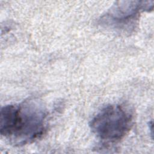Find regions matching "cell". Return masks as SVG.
I'll return each instance as SVG.
<instances>
[{
	"mask_svg": "<svg viewBox=\"0 0 154 154\" xmlns=\"http://www.w3.org/2000/svg\"><path fill=\"white\" fill-rule=\"evenodd\" d=\"M47 111L40 101L25 100L2 106L0 134L14 146H23L39 139L46 131Z\"/></svg>",
	"mask_w": 154,
	"mask_h": 154,
	"instance_id": "cell-1",
	"label": "cell"
},
{
	"mask_svg": "<svg viewBox=\"0 0 154 154\" xmlns=\"http://www.w3.org/2000/svg\"><path fill=\"white\" fill-rule=\"evenodd\" d=\"M132 115L124 106L117 104L103 108L90 122V128L96 137L106 143H117L130 131Z\"/></svg>",
	"mask_w": 154,
	"mask_h": 154,
	"instance_id": "cell-2",
	"label": "cell"
},
{
	"mask_svg": "<svg viewBox=\"0 0 154 154\" xmlns=\"http://www.w3.org/2000/svg\"><path fill=\"white\" fill-rule=\"evenodd\" d=\"M153 1H117L99 19V24L116 31L129 34L135 28L140 14L153 10Z\"/></svg>",
	"mask_w": 154,
	"mask_h": 154,
	"instance_id": "cell-3",
	"label": "cell"
}]
</instances>
